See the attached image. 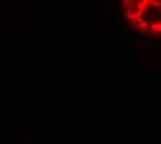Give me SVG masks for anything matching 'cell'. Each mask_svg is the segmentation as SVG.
I'll use <instances>...</instances> for the list:
<instances>
[{
	"mask_svg": "<svg viewBox=\"0 0 161 144\" xmlns=\"http://www.w3.org/2000/svg\"><path fill=\"white\" fill-rule=\"evenodd\" d=\"M122 17L140 36L161 38V0H120Z\"/></svg>",
	"mask_w": 161,
	"mask_h": 144,
	"instance_id": "cell-1",
	"label": "cell"
}]
</instances>
